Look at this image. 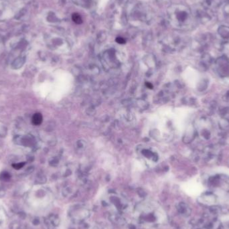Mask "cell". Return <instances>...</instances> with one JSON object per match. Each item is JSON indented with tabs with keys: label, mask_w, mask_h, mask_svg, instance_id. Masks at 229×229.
Masks as SVG:
<instances>
[{
	"label": "cell",
	"mask_w": 229,
	"mask_h": 229,
	"mask_svg": "<svg viewBox=\"0 0 229 229\" xmlns=\"http://www.w3.org/2000/svg\"><path fill=\"white\" fill-rule=\"evenodd\" d=\"M72 19L73 21L76 22V24H80V23L82 22V19L80 16L77 14H75L72 16Z\"/></svg>",
	"instance_id": "5"
},
{
	"label": "cell",
	"mask_w": 229,
	"mask_h": 229,
	"mask_svg": "<svg viewBox=\"0 0 229 229\" xmlns=\"http://www.w3.org/2000/svg\"><path fill=\"white\" fill-rule=\"evenodd\" d=\"M170 24L176 29H186L191 28L194 22V14L190 8L182 4H175L168 9Z\"/></svg>",
	"instance_id": "1"
},
{
	"label": "cell",
	"mask_w": 229,
	"mask_h": 229,
	"mask_svg": "<svg viewBox=\"0 0 229 229\" xmlns=\"http://www.w3.org/2000/svg\"><path fill=\"white\" fill-rule=\"evenodd\" d=\"M42 115L40 113H35L34 116H33L32 123L35 125H40L42 123Z\"/></svg>",
	"instance_id": "2"
},
{
	"label": "cell",
	"mask_w": 229,
	"mask_h": 229,
	"mask_svg": "<svg viewBox=\"0 0 229 229\" xmlns=\"http://www.w3.org/2000/svg\"><path fill=\"white\" fill-rule=\"evenodd\" d=\"M220 10L224 17H229V2L222 4L220 6Z\"/></svg>",
	"instance_id": "3"
},
{
	"label": "cell",
	"mask_w": 229,
	"mask_h": 229,
	"mask_svg": "<svg viewBox=\"0 0 229 229\" xmlns=\"http://www.w3.org/2000/svg\"><path fill=\"white\" fill-rule=\"evenodd\" d=\"M10 178H11L10 174H9L7 172H3V173H2L1 175H0V179L4 181H8L9 180V179H10Z\"/></svg>",
	"instance_id": "4"
},
{
	"label": "cell",
	"mask_w": 229,
	"mask_h": 229,
	"mask_svg": "<svg viewBox=\"0 0 229 229\" xmlns=\"http://www.w3.org/2000/svg\"><path fill=\"white\" fill-rule=\"evenodd\" d=\"M146 86H147L149 88H151V89L153 88V85L150 83H149V82H147V83H146Z\"/></svg>",
	"instance_id": "8"
},
{
	"label": "cell",
	"mask_w": 229,
	"mask_h": 229,
	"mask_svg": "<svg viewBox=\"0 0 229 229\" xmlns=\"http://www.w3.org/2000/svg\"><path fill=\"white\" fill-rule=\"evenodd\" d=\"M117 40V42L118 43H119V44H124V43L125 42V40H123V39L121 38H117V40Z\"/></svg>",
	"instance_id": "7"
},
{
	"label": "cell",
	"mask_w": 229,
	"mask_h": 229,
	"mask_svg": "<svg viewBox=\"0 0 229 229\" xmlns=\"http://www.w3.org/2000/svg\"><path fill=\"white\" fill-rule=\"evenodd\" d=\"M24 165H25V162H20V163L12 164V167L14 169H16V170H19V169H21L24 167Z\"/></svg>",
	"instance_id": "6"
}]
</instances>
